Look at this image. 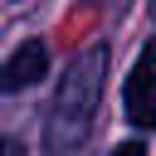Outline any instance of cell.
Here are the masks:
<instances>
[{
  "label": "cell",
  "instance_id": "6da1fadb",
  "mask_svg": "<svg viewBox=\"0 0 156 156\" xmlns=\"http://www.w3.org/2000/svg\"><path fill=\"white\" fill-rule=\"evenodd\" d=\"M102 88H107V49L93 44L63 68V78L54 88L49 122H44V151L49 156H73L88 141L98 102H102Z\"/></svg>",
  "mask_w": 156,
  "mask_h": 156
},
{
  "label": "cell",
  "instance_id": "7a4b0ae2",
  "mask_svg": "<svg viewBox=\"0 0 156 156\" xmlns=\"http://www.w3.org/2000/svg\"><path fill=\"white\" fill-rule=\"evenodd\" d=\"M122 107H127V122L156 127V39L141 44V54L122 83Z\"/></svg>",
  "mask_w": 156,
  "mask_h": 156
},
{
  "label": "cell",
  "instance_id": "3957f363",
  "mask_svg": "<svg viewBox=\"0 0 156 156\" xmlns=\"http://www.w3.org/2000/svg\"><path fill=\"white\" fill-rule=\"evenodd\" d=\"M49 73V49L39 44V39H24L5 63H0V93L10 98V93H24L29 83H39Z\"/></svg>",
  "mask_w": 156,
  "mask_h": 156
},
{
  "label": "cell",
  "instance_id": "277c9868",
  "mask_svg": "<svg viewBox=\"0 0 156 156\" xmlns=\"http://www.w3.org/2000/svg\"><path fill=\"white\" fill-rule=\"evenodd\" d=\"M0 156H24V146H20L15 136H5V132H0Z\"/></svg>",
  "mask_w": 156,
  "mask_h": 156
},
{
  "label": "cell",
  "instance_id": "5b68a950",
  "mask_svg": "<svg viewBox=\"0 0 156 156\" xmlns=\"http://www.w3.org/2000/svg\"><path fill=\"white\" fill-rule=\"evenodd\" d=\"M112 156H146V146H141V141H122Z\"/></svg>",
  "mask_w": 156,
  "mask_h": 156
},
{
  "label": "cell",
  "instance_id": "8992f818",
  "mask_svg": "<svg viewBox=\"0 0 156 156\" xmlns=\"http://www.w3.org/2000/svg\"><path fill=\"white\" fill-rule=\"evenodd\" d=\"M151 15H156V0H151Z\"/></svg>",
  "mask_w": 156,
  "mask_h": 156
}]
</instances>
